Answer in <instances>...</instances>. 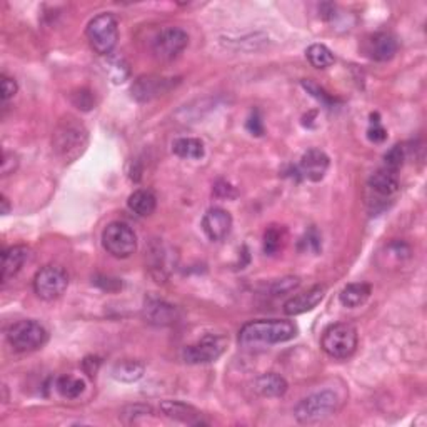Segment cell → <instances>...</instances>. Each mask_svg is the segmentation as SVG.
I'll list each match as a JSON object with an SVG mask.
<instances>
[{
	"mask_svg": "<svg viewBox=\"0 0 427 427\" xmlns=\"http://www.w3.org/2000/svg\"><path fill=\"white\" fill-rule=\"evenodd\" d=\"M0 202H2V214L4 215L9 214V210H11V205H9V199L6 198V195H2V200H0Z\"/></svg>",
	"mask_w": 427,
	"mask_h": 427,
	"instance_id": "43",
	"label": "cell"
},
{
	"mask_svg": "<svg viewBox=\"0 0 427 427\" xmlns=\"http://www.w3.org/2000/svg\"><path fill=\"white\" fill-rule=\"evenodd\" d=\"M307 59L315 69H328L334 64V54L323 44H313L307 49Z\"/></svg>",
	"mask_w": 427,
	"mask_h": 427,
	"instance_id": "27",
	"label": "cell"
},
{
	"mask_svg": "<svg viewBox=\"0 0 427 427\" xmlns=\"http://www.w3.org/2000/svg\"><path fill=\"white\" fill-rule=\"evenodd\" d=\"M297 328L284 319H259L244 325L239 333V342L246 347L252 345H274L294 339Z\"/></svg>",
	"mask_w": 427,
	"mask_h": 427,
	"instance_id": "1",
	"label": "cell"
},
{
	"mask_svg": "<svg viewBox=\"0 0 427 427\" xmlns=\"http://www.w3.org/2000/svg\"><path fill=\"white\" fill-rule=\"evenodd\" d=\"M31 259V249L26 246H13L6 249L2 254V282L6 284L9 279L16 277L22 267Z\"/></svg>",
	"mask_w": 427,
	"mask_h": 427,
	"instance_id": "17",
	"label": "cell"
},
{
	"mask_svg": "<svg viewBox=\"0 0 427 427\" xmlns=\"http://www.w3.org/2000/svg\"><path fill=\"white\" fill-rule=\"evenodd\" d=\"M301 249H304L306 252H314V254H318L320 251V236L318 234V230L310 229L309 232L302 237Z\"/></svg>",
	"mask_w": 427,
	"mask_h": 427,
	"instance_id": "35",
	"label": "cell"
},
{
	"mask_svg": "<svg viewBox=\"0 0 427 427\" xmlns=\"http://www.w3.org/2000/svg\"><path fill=\"white\" fill-rule=\"evenodd\" d=\"M189 45V36L179 27H167L153 38L152 50L159 60H172Z\"/></svg>",
	"mask_w": 427,
	"mask_h": 427,
	"instance_id": "10",
	"label": "cell"
},
{
	"mask_svg": "<svg viewBox=\"0 0 427 427\" xmlns=\"http://www.w3.org/2000/svg\"><path fill=\"white\" fill-rule=\"evenodd\" d=\"M227 340L220 335L207 334L199 342L187 345L182 351V359L187 364H209L217 361L225 351Z\"/></svg>",
	"mask_w": 427,
	"mask_h": 427,
	"instance_id": "9",
	"label": "cell"
},
{
	"mask_svg": "<svg viewBox=\"0 0 427 427\" xmlns=\"http://www.w3.org/2000/svg\"><path fill=\"white\" fill-rule=\"evenodd\" d=\"M69 286V276L59 266H45L33 277V291L44 301H55Z\"/></svg>",
	"mask_w": 427,
	"mask_h": 427,
	"instance_id": "8",
	"label": "cell"
},
{
	"mask_svg": "<svg viewBox=\"0 0 427 427\" xmlns=\"http://www.w3.org/2000/svg\"><path fill=\"white\" fill-rule=\"evenodd\" d=\"M214 189H215V194H217L219 198H227V199L236 198V192H234V187L229 185V184H225V182H219V184L215 185Z\"/></svg>",
	"mask_w": 427,
	"mask_h": 427,
	"instance_id": "41",
	"label": "cell"
},
{
	"mask_svg": "<svg viewBox=\"0 0 427 427\" xmlns=\"http://www.w3.org/2000/svg\"><path fill=\"white\" fill-rule=\"evenodd\" d=\"M367 137H369V141H372V142H384V141H386L387 132H386V129L382 127L381 121H379L377 114L371 115V127H369V131H367Z\"/></svg>",
	"mask_w": 427,
	"mask_h": 427,
	"instance_id": "34",
	"label": "cell"
},
{
	"mask_svg": "<svg viewBox=\"0 0 427 427\" xmlns=\"http://www.w3.org/2000/svg\"><path fill=\"white\" fill-rule=\"evenodd\" d=\"M92 282L97 287H100V289L109 291V292L117 291V289H121V287H122L121 281L114 279V277H109V276H95Z\"/></svg>",
	"mask_w": 427,
	"mask_h": 427,
	"instance_id": "36",
	"label": "cell"
},
{
	"mask_svg": "<svg viewBox=\"0 0 427 427\" xmlns=\"http://www.w3.org/2000/svg\"><path fill=\"white\" fill-rule=\"evenodd\" d=\"M404 157H406L404 147L394 146L389 152L386 153V156H384V161H386V166L384 167H387V169H391L394 172H399L402 164H404Z\"/></svg>",
	"mask_w": 427,
	"mask_h": 427,
	"instance_id": "30",
	"label": "cell"
},
{
	"mask_svg": "<svg viewBox=\"0 0 427 427\" xmlns=\"http://www.w3.org/2000/svg\"><path fill=\"white\" fill-rule=\"evenodd\" d=\"M284 229L277 227V225H272L266 230L264 234V252L267 256H274L282 249V244H284Z\"/></svg>",
	"mask_w": 427,
	"mask_h": 427,
	"instance_id": "28",
	"label": "cell"
},
{
	"mask_svg": "<svg viewBox=\"0 0 427 427\" xmlns=\"http://www.w3.org/2000/svg\"><path fill=\"white\" fill-rule=\"evenodd\" d=\"M102 246L115 259L131 257L137 249V237L126 222H110L102 232Z\"/></svg>",
	"mask_w": 427,
	"mask_h": 427,
	"instance_id": "7",
	"label": "cell"
},
{
	"mask_svg": "<svg viewBox=\"0 0 427 427\" xmlns=\"http://www.w3.org/2000/svg\"><path fill=\"white\" fill-rule=\"evenodd\" d=\"M246 129L252 134V136H257V137L264 134V124L261 121V115H259L257 110H254V112L251 114V117L247 119Z\"/></svg>",
	"mask_w": 427,
	"mask_h": 427,
	"instance_id": "37",
	"label": "cell"
},
{
	"mask_svg": "<svg viewBox=\"0 0 427 427\" xmlns=\"http://www.w3.org/2000/svg\"><path fill=\"white\" fill-rule=\"evenodd\" d=\"M17 94V82L11 77L2 75V100L4 102H7V100H11L13 95Z\"/></svg>",
	"mask_w": 427,
	"mask_h": 427,
	"instance_id": "38",
	"label": "cell"
},
{
	"mask_svg": "<svg viewBox=\"0 0 427 427\" xmlns=\"http://www.w3.org/2000/svg\"><path fill=\"white\" fill-rule=\"evenodd\" d=\"M144 319L148 324L159 325H171L177 320V309L169 302L161 299H147L146 306H144Z\"/></svg>",
	"mask_w": 427,
	"mask_h": 427,
	"instance_id": "16",
	"label": "cell"
},
{
	"mask_svg": "<svg viewBox=\"0 0 427 427\" xmlns=\"http://www.w3.org/2000/svg\"><path fill=\"white\" fill-rule=\"evenodd\" d=\"M55 389L65 399H77L85 391V382L75 376H60L55 382Z\"/></svg>",
	"mask_w": 427,
	"mask_h": 427,
	"instance_id": "25",
	"label": "cell"
},
{
	"mask_svg": "<svg viewBox=\"0 0 427 427\" xmlns=\"http://www.w3.org/2000/svg\"><path fill=\"white\" fill-rule=\"evenodd\" d=\"M256 391L264 397H281L287 392V382L279 374L267 372L256 381Z\"/></svg>",
	"mask_w": 427,
	"mask_h": 427,
	"instance_id": "21",
	"label": "cell"
},
{
	"mask_svg": "<svg viewBox=\"0 0 427 427\" xmlns=\"http://www.w3.org/2000/svg\"><path fill=\"white\" fill-rule=\"evenodd\" d=\"M230 229H232V215L225 209L212 207L202 217V230L210 241H224L229 236Z\"/></svg>",
	"mask_w": 427,
	"mask_h": 427,
	"instance_id": "11",
	"label": "cell"
},
{
	"mask_svg": "<svg viewBox=\"0 0 427 427\" xmlns=\"http://www.w3.org/2000/svg\"><path fill=\"white\" fill-rule=\"evenodd\" d=\"M302 87H304L307 92H309L310 95H313L314 99H318L319 102H323L324 105H328V107H330L335 100L330 97V95L325 92V90L323 87H319L318 84L313 82V80H302Z\"/></svg>",
	"mask_w": 427,
	"mask_h": 427,
	"instance_id": "32",
	"label": "cell"
},
{
	"mask_svg": "<svg viewBox=\"0 0 427 427\" xmlns=\"http://www.w3.org/2000/svg\"><path fill=\"white\" fill-rule=\"evenodd\" d=\"M49 334L45 328L37 320H18L7 330L9 344L17 352H32L44 347Z\"/></svg>",
	"mask_w": 427,
	"mask_h": 427,
	"instance_id": "6",
	"label": "cell"
},
{
	"mask_svg": "<svg viewBox=\"0 0 427 427\" xmlns=\"http://www.w3.org/2000/svg\"><path fill=\"white\" fill-rule=\"evenodd\" d=\"M371 286L366 282H354V284L345 286L339 294V301L344 307L349 309H356V307L362 306L369 297H371Z\"/></svg>",
	"mask_w": 427,
	"mask_h": 427,
	"instance_id": "20",
	"label": "cell"
},
{
	"mask_svg": "<svg viewBox=\"0 0 427 427\" xmlns=\"http://www.w3.org/2000/svg\"><path fill=\"white\" fill-rule=\"evenodd\" d=\"M172 152L175 153L177 157L180 159H192L198 161L204 157V144L199 141V139H192V137H180L175 139L174 144H172Z\"/></svg>",
	"mask_w": 427,
	"mask_h": 427,
	"instance_id": "23",
	"label": "cell"
},
{
	"mask_svg": "<svg viewBox=\"0 0 427 427\" xmlns=\"http://www.w3.org/2000/svg\"><path fill=\"white\" fill-rule=\"evenodd\" d=\"M329 169V157L325 156V152L319 151V148H309L299 162L297 172L299 175L310 182H319L324 179L325 172Z\"/></svg>",
	"mask_w": 427,
	"mask_h": 427,
	"instance_id": "13",
	"label": "cell"
},
{
	"mask_svg": "<svg viewBox=\"0 0 427 427\" xmlns=\"http://www.w3.org/2000/svg\"><path fill=\"white\" fill-rule=\"evenodd\" d=\"M161 411L164 412V416L169 419L184 422V424L190 426H202L204 422L200 419V412L185 402L180 401H164L161 402Z\"/></svg>",
	"mask_w": 427,
	"mask_h": 427,
	"instance_id": "18",
	"label": "cell"
},
{
	"mask_svg": "<svg viewBox=\"0 0 427 427\" xmlns=\"http://www.w3.org/2000/svg\"><path fill=\"white\" fill-rule=\"evenodd\" d=\"M70 99H72V104H74L77 109L84 110V112H89V110H92L94 105H95L94 94L87 89L75 90V92L72 94Z\"/></svg>",
	"mask_w": 427,
	"mask_h": 427,
	"instance_id": "29",
	"label": "cell"
},
{
	"mask_svg": "<svg viewBox=\"0 0 427 427\" xmlns=\"http://www.w3.org/2000/svg\"><path fill=\"white\" fill-rule=\"evenodd\" d=\"M87 131L85 127L74 117L62 119L59 126L55 127L54 137H52V146L60 159L65 162L75 161L87 147Z\"/></svg>",
	"mask_w": 427,
	"mask_h": 427,
	"instance_id": "2",
	"label": "cell"
},
{
	"mask_svg": "<svg viewBox=\"0 0 427 427\" xmlns=\"http://www.w3.org/2000/svg\"><path fill=\"white\" fill-rule=\"evenodd\" d=\"M144 371H146V367H144L142 362L127 359V361H121L115 364L112 369V376L114 379H117V381L131 384L137 382L139 379L144 376Z\"/></svg>",
	"mask_w": 427,
	"mask_h": 427,
	"instance_id": "24",
	"label": "cell"
},
{
	"mask_svg": "<svg viewBox=\"0 0 427 427\" xmlns=\"http://www.w3.org/2000/svg\"><path fill=\"white\" fill-rule=\"evenodd\" d=\"M397 52V40L394 36L387 32H377L366 40V54L372 60L386 62L391 60Z\"/></svg>",
	"mask_w": 427,
	"mask_h": 427,
	"instance_id": "15",
	"label": "cell"
},
{
	"mask_svg": "<svg viewBox=\"0 0 427 427\" xmlns=\"http://www.w3.org/2000/svg\"><path fill=\"white\" fill-rule=\"evenodd\" d=\"M367 184L376 194L389 198V195L396 194V192L399 190V177H397V172L387 169V167H382V169L374 172V174L369 177Z\"/></svg>",
	"mask_w": 427,
	"mask_h": 427,
	"instance_id": "19",
	"label": "cell"
},
{
	"mask_svg": "<svg viewBox=\"0 0 427 427\" xmlns=\"http://www.w3.org/2000/svg\"><path fill=\"white\" fill-rule=\"evenodd\" d=\"M17 164H18V161H17V157L16 156H12V153H6V156H4V161H2V174L4 175H9V174H13V171L17 169Z\"/></svg>",
	"mask_w": 427,
	"mask_h": 427,
	"instance_id": "40",
	"label": "cell"
},
{
	"mask_svg": "<svg viewBox=\"0 0 427 427\" xmlns=\"http://www.w3.org/2000/svg\"><path fill=\"white\" fill-rule=\"evenodd\" d=\"M320 345H323V351L328 354L329 357L344 361V359H349L356 352L357 330L354 325L345 323L329 325V328L324 330Z\"/></svg>",
	"mask_w": 427,
	"mask_h": 427,
	"instance_id": "4",
	"label": "cell"
},
{
	"mask_svg": "<svg viewBox=\"0 0 427 427\" xmlns=\"http://www.w3.org/2000/svg\"><path fill=\"white\" fill-rule=\"evenodd\" d=\"M299 284H301L299 277H284V279L276 281L274 284H272L271 292L272 296H284V294H289L292 291H296L297 287H299Z\"/></svg>",
	"mask_w": 427,
	"mask_h": 427,
	"instance_id": "31",
	"label": "cell"
},
{
	"mask_svg": "<svg viewBox=\"0 0 427 427\" xmlns=\"http://www.w3.org/2000/svg\"><path fill=\"white\" fill-rule=\"evenodd\" d=\"M85 36L95 54L107 57L117 45L119 23L112 13H99L89 22Z\"/></svg>",
	"mask_w": 427,
	"mask_h": 427,
	"instance_id": "5",
	"label": "cell"
},
{
	"mask_svg": "<svg viewBox=\"0 0 427 427\" xmlns=\"http://www.w3.org/2000/svg\"><path fill=\"white\" fill-rule=\"evenodd\" d=\"M325 296V287L324 286H314L310 287L309 291L302 292V294H297L286 302L284 306V313L287 315H299L304 313H309V310L315 309L320 304V301L324 299Z\"/></svg>",
	"mask_w": 427,
	"mask_h": 427,
	"instance_id": "14",
	"label": "cell"
},
{
	"mask_svg": "<svg viewBox=\"0 0 427 427\" xmlns=\"http://www.w3.org/2000/svg\"><path fill=\"white\" fill-rule=\"evenodd\" d=\"M172 79L159 75H144L139 77L136 84L132 85V95L139 102H148V100L159 97L172 87Z\"/></svg>",
	"mask_w": 427,
	"mask_h": 427,
	"instance_id": "12",
	"label": "cell"
},
{
	"mask_svg": "<svg viewBox=\"0 0 427 427\" xmlns=\"http://www.w3.org/2000/svg\"><path fill=\"white\" fill-rule=\"evenodd\" d=\"M105 74L110 77L114 84H122L126 82L129 77V65L122 57H114L107 55V60L104 62Z\"/></svg>",
	"mask_w": 427,
	"mask_h": 427,
	"instance_id": "26",
	"label": "cell"
},
{
	"mask_svg": "<svg viewBox=\"0 0 427 427\" xmlns=\"http://www.w3.org/2000/svg\"><path fill=\"white\" fill-rule=\"evenodd\" d=\"M127 205L134 214L139 215V217H148V215L153 214V210L157 207V199L151 190L139 189L134 192V194L129 195Z\"/></svg>",
	"mask_w": 427,
	"mask_h": 427,
	"instance_id": "22",
	"label": "cell"
},
{
	"mask_svg": "<svg viewBox=\"0 0 427 427\" xmlns=\"http://www.w3.org/2000/svg\"><path fill=\"white\" fill-rule=\"evenodd\" d=\"M147 414H152V409H151V407L141 406V404H137V406H129V407H126V409H124V412H122V416H129V417H131V419H134V421H136L137 417L147 416Z\"/></svg>",
	"mask_w": 427,
	"mask_h": 427,
	"instance_id": "39",
	"label": "cell"
},
{
	"mask_svg": "<svg viewBox=\"0 0 427 427\" xmlns=\"http://www.w3.org/2000/svg\"><path fill=\"white\" fill-rule=\"evenodd\" d=\"M386 249H387V254H389V257H394L396 262H404L411 257V247L407 246L406 242L394 241V242H391Z\"/></svg>",
	"mask_w": 427,
	"mask_h": 427,
	"instance_id": "33",
	"label": "cell"
},
{
	"mask_svg": "<svg viewBox=\"0 0 427 427\" xmlns=\"http://www.w3.org/2000/svg\"><path fill=\"white\" fill-rule=\"evenodd\" d=\"M100 366V361L97 357H87L84 361V371L89 374L90 377L95 376V372H97V369Z\"/></svg>",
	"mask_w": 427,
	"mask_h": 427,
	"instance_id": "42",
	"label": "cell"
},
{
	"mask_svg": "<svg viewBox=\"0 0 427 427\" xmlns=\"http://www.w3.org/2000/svg\"><path fill=\"white\" fill-rule=\"evenodd\" d=\"M339 397L333 391H320L307 396L296 406L294 416L301 424H315L337 411Z\"/></svg>",
	"mask_w": 427,
	"mask_h": 427,
	"instance_id": "3",
	"label": "cell"
}]
</instances>
